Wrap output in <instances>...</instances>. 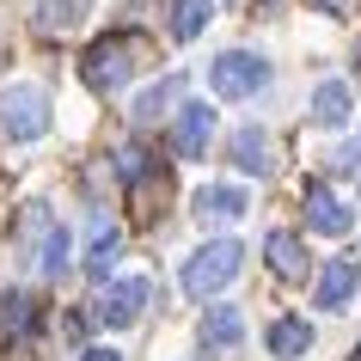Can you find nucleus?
<instances>
[{
	"label": "nucleus",
	"mask_w": 361,
	"mask_h": 361,
	"mask_svg": "<svg viewBox=\"0 0 361 361\" xmlns=\"http://www.w3.org/2000/svg\"><path fill=\"white\" fill-rule=\"evenodd\" d=\"M209 19H214V0H178V6H171V37H178V43L202 37Z\"/></svg>",
	"instance_id": "6ab92c4d"
},
{
	"label": "nucleus",
	"mask_w": 361,
	"mask_h": 361,
	"mask_svg": "<svg viewBox=\"0 0 361 361\" xmlns=\"http://www.w3.org/2000/svg\"><path fill=\"white\" fill-rule=\"evenodd\" d=\"M245 209H251V196L239 190V184H202V190H196V221H202V227H233Z\"/></svg>",
	"instance_id": "9d476101"
},
{
	"label": "nucleus",
	"mask_w": 361,
	"mask_h": 361,
	"mask_svg": "<svg viewBox=\"0 0 361 361\" xmlns=\"http://www.w3.org/2000/svg\"><path fill=\"white\" fill-rule=\"evenodd\" d=\"M349 221H355V214L343 209V202L324 190V184H312V190H306V227H312V233H324V239H343V233H349Z\"/></svg>",
	"instance_id": "ddd939ff"
},
{
	"label": "nucleus",
	"mask_w": 361,
	"mask_h": 361,
	"mask_svg": "<svg viewBox=\"0 0 361 361\" xmlns=\"http://www.w3.org/2000/svg\"><path fill=\"white\" fill-rule=\"evenodd\" d=\"M209 86H214V98H251L269 86V61L257 49H227V56L209 61Z\"/></svg>",
	"instance_id": "39448f33"
},
{
	"label": "nucleus",
	"mask_w": 361,
	"mask_h": 361,
	"mask_svg": "<svg viewBox=\"0 0 361 361\" xmlns=\"http://www.w3.org/2000/svg\"><path fill=\"white\" fill-rule=\"evenodd\" d=\"M80 361H123L116 349H80Z\"/></svg>",
	"instance_id": "5701e85b"
},
{
	"label": "nucleus",
	"mask_w": 361,
	"mask_h": 361,
	"mask_svg": "<svg viewBox=\"0 0 361 361\" xmlns=\"http://www.w3.org/2000/svg\"><path fill=\"white\" fill-rule=\"evenodd\" d=\"M264 343H269V355H276V361H300L306 349H312V324L288 312V319H276V324L264 331Z\"/></svg>",
	"instance_id": "dca6fc26"
},
{
	"label": "nucleus",
	"mask_w": 361,
	"mask_h": 361,
	"mask_svg": "<svg viewBox=\"0 0 361 361\" xmlns=\"http://www.w3.org/2000/svg\"><path fill=\"white\" fill-rule=\"evenodd\" d=\"M147 294H153V288H147V276H123V282H111V288H104V300H98V312H92V319H98V324H111V331H123V324H135V319H141Z\"/></svg>",
	"instance_id": "423d86ee"
},
{
	"label": "nucleus",
	"mask_w": 361,
	"mask_h": 361,
	"mask_svg": "<svg viewBox=\"0 0 361 361\" xmlns=\"http://www.w3.org/2000/svg\"><path fill=\"white\" fill-rule=\"evenodd\" d=\"M355 288H361V269L349 264V257H331L324 276H319V306L324 312H343V306L355 300Z\"/></svg>",
	"instance_id": "4468645a"
},
{
	"label": "nucleus",
	"mask_w": 361,
	"mask_h": 361,
	"mask_svg": "<svg viewBox=\"0 0 361 361\" xmlns=\"http://www.w3.org/2000/svg\"><path fill=\"white\" fill-rule=\"evenodd\" d=\"M141 61H147V43L135 37V31H111V37H98L86 56H80V80L92 86V92H123L135 74H141Z\"/></svg>",
	"instance_id": "f257e3e1"
},
{
	"label": "nucleus",
	"mask_w": 361,
	"mask_h": 361,
	"mask_svg": "<svg viewBox=\"0 0 361 361\" xmlns=\"http://www.w3.org/2000/svg\"><path fill=\"white\" fill-rule=\"evenodd\" d=\"M214 141V111L209 104H178V123H171V153L178 159H202Z\"/></svg>",
	"instance_id": "0eeeda50"
},
{
	"label": "nucleus",
	"mask_w": 361,
	"mask_h": 361,
	"mask_svg": "<svg viewBox=\"0 0 361 361\" xmlns=\"http://www.w3.org/2000/svg\"><path fill=\"white\" fill-rule=\"evenodd\" d=\"M19 257L37 276H61L68 269V227L49 214V202H31L19 214Z\"/></svg>",
	"instance_id": "7ed1b4c3"
},
{
	"label": "nucleus",
	"mask_w": 361,
	"mask_h": 361,
	"mask_svg": "<svg viewBox=\"0 0 361 361\" xmlns=\"http://www.w3.org/2000/svg\"><path fill=\"white\" fill-rule=\"evenodd\" d=\"M227 159H233L239 171H251V178H269V171H276V141H269V129H257V123L233 129Z\"/></svg>",
	"instance_id": "6e6552de"
},
{
	"label": "nucleus",
	"mask_w": 361,
	"mask_h": 361,
	"mask_svg": "<svg viewBox=\"0 0 361 361\" xmlns=\"http://www.w3.org/2000/svg\"><path fill=\"white\" fill-rule=\"evenodd\" d=\"M312 123H324V129L349 123V80H324L312 92Z\"/></svg>",
	"instance_id": "a211bd4d"
},
{
	"label": "nucleus",
	"mask_w": 361,
	"mask_h": 361,
	"mask_svg": "<svg viewBox=\"0 0 361 361\" xmlns=\"http://www.w3.org/2000/svg\"><path fill=\"white\" fill-rule=\"evenodd\" d=\"M355 74H361V56H355Z\"/></svg>",
	"instance_id": "b1692460"
},
{
	"label": "nucleus",
	"mask_w": 361,
	"mask_h": 361,
	"mask_svg": "<svg viewBox=\"0 0 361 361\" xmlns=\"http://www.w3.org/2000/svg\"><path fill=\"white\" fill-rule=\"evenodd\" d=\"M0 135H6L13 147L43 141V135H49V92H43V86H31V80L6 86V92H0Z\"/></svg>",
	"instance_id": "20e7f679"
},
{
	"label": "nucleus",
	"mask_w": 361,
	"mask_h": 361,
	"mask_svg": "<svg viewBox=\"0 0 361 361\" xmlns=\"http://www.w3.org/2000/svg\"><path fill=\"white\" fill-rule=\"evenodd\" d=\"M178 98H184V74H166V80H153L147 92L135 98V123H141V129H147V123H159V116H166L171 104H178Z\"/></svg>",
	"instance_id": "f3484780"
},
{
	"label": "nucleus",
	"mask_w": 361,
	"mask_h": 361,
	"mask_svg": "<svg viewBox=\"0 0 361 361\" xmlns=\"http://www.w3.org/2000/svg\"><path fill=\"white\" fill-rule=\"evenodd\" d=\"M264 257H269V276H282V282H300L306 269H312L300 233H269V239H264Z\"/></svg>",
	"instance_id": "f8f14e48"
},
{
	"label": "nucleus",
	"mask_w": 361,
	"mask_h": 361,
	"mask_svg": "<svg viewBox=\"0 0 361 361\" xmlns=\"http://www.w3.org/2000/svg\"><path fill=\"white\" fill-rule=\"evenodd\" d=\"M116 257H123V233L98 214V221H92V239H86V251H80V269H86L92 282H104V276L116 269Z\"/></svg>",
	"instance_id": "9b49d317"
},
{
	"label": "nucleus",
	"mask_w": 361,
	"mask_h": 361,
	"mask_svg": "<svg viewBox=\"0 0 361 361\" xmlns=\"http://www.w3.org/2000/svg\"><path fill=\"white\" fill-rule=\"evenodd\" d=\"M80 19H86V0H31V25L43 37H68L80 31Z\"/></svg>",
	"instance_id": "2eb2a0df"
},
{
	"label": "nucleus",
	"mask_w": 361,
	"mask_h": 361,
	"mask_svg": "<svg viewBox=\"0 0 361 361\" xmlns=\"http://www.w3.org/2000/svg\"><path fill=\"white\" fill-rule=\"evenodd\" d=\"M0 324H6V331H25V324H37V306L25 300V294H6V300H0Z\"/></svg>",
	"instance_id": "aec40b11"
},
{
	"label": "nucleus",
	"mask_w": 361,
	"mask_h": 361,
	"mask_svg": "<svg viewBox=\"0 0 361 361\" xmlns=\"http://www.w3.org/2000/svg\"><path fill=\"white\" fill-rule=\"evenodd\" d=\"M312 6H319V13H331V19H343V13H349V0H312Z\"/></svg>",
	"instance_id": "4be33fe9"
},
{
	"label": "nucleus",
	"mask_w": 361,
	"mask_h": 361,
	"mask_svg": "<svg viewBox=\"0 0 361 361\" xmlns=\"http://www.w3.org/2000/svg\"><path fill=\"white\" fill-rule=\"evenodd\" d=\"M196 343H202V355H233V349L245 343V312H239V306H209Z\"/></svg>",
	"instance_id": "1a4fd4ad"
},
{
	"label": "nucleus",
	"mask_w": 361,
	"mask_h": 361,
	"mask_svg": "<svg viewBox=\"0 0 361 361\" xmlns=\"http://www.w3.org/2000/svg\"><path fill=\"white\" fill-rule=\"evenodd\" d=\"M269 6H276V0H269Z\"/></svg>",
	"instance_id": "393cba45"
},
{
	"label": "nucleus",
	"mask_w": 361,
	"mask_h": 361,
	"mask_svg": "<svg viewBox=\"0 0 361 361\" xmlns=\"http://www.w3.org/2000/svg\"><path fill=\"white\" fill-rule=\"evenodd\" d=\"M116 171H123V184H147V153L123 147V153H116Z\"/></svg>",
	"instance_id": "412c9836"
},
{
	"label": "nucleus",
	"mask_w": 361,
	"mask_h": 361,
	"mask_svg": "<svg viewBox=\"0 0 361 361\" xmlns=\"http://www.w3.org/2000/svg\"><path fill=\"white\" fill-rule=\"evenodd\" d=\"M239 269H245V245H239V239H209L202 251H190V257H184L178 288H184L190 300H214V294H221Z\"/></svg>",
	"instance_id": "f03ea898"
}]
</instances>
